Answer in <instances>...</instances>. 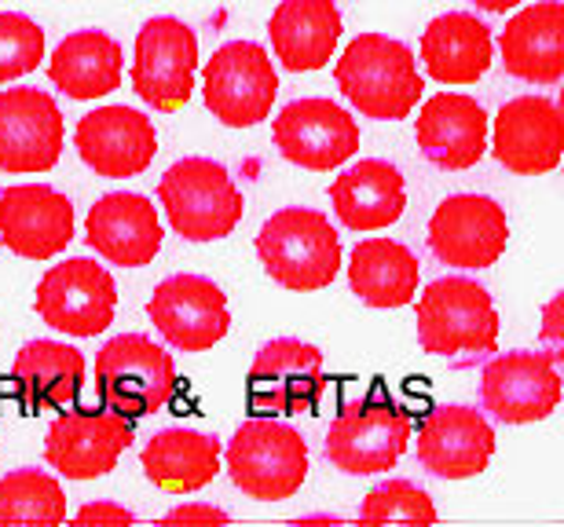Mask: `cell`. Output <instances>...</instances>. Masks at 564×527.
I'll use <instances>...</instances> for the list:
<instances>
[{
	"mask_svg": "<svg viewBox=\"0 0 564 527\" xmlns=\"http://www.w3.org/2000/svg\"><path fill=\"white\" fill-rule=\"evenodd\" d=\"M250 399L257 410L293 414L312 407L323 388V352L308 341H268L250 363Z\"/></svg>",
	"mask_w": 564,
	"mask_h": 527,
	"instance_id": "7402d4cb",
	"label": "cell"
},
{
	"mask_svg": "<svg viewBox=\"0 0 564 527\" xmlns=\"http://www.w3.org/2000/svg\"><path fill=\"white\" fill-rule=\"evenodd\" d=\"M198 37L173 15H154L137 33V59H132V92L151 110L173 114L187 107L195 92Z\"/></svg>",
	"mask_w": 564,
	"mask_h": 527,
	"instance_id": "ba28073f",
	"label": "cell"
},
{
	"mask_svg": "<svg viewBox=\"0 0 564 527\" xmlns=\"http://www.w3.org/2000/svg\"><path fill=\"white\" fill-rule=\"evenodd\" d=\"M74 147L96 176H140L158 154L154 121L132 107H99L74 129Z\"/></svg>",
	"mask_w": 564,
	"mask_h": 527,
	"instance_id": "ac0fdd59",
	"label": "cell"
},
{
	"mask_svg": "<svg viewBox=\"0 0 564 527\" xmlns=\"http://www.w3.org/2000/svg\"><path fill=\"white\" fill-rule=\"evenodd\" d=\"M0 242L22 261H52L74 242V201L44 184L0 195Z\"/></svg>",
	"mask_w": 564,
	"mask_h": 527,
	"instance_id": "e0dca14e",
	"label": "cell"
},
{
	"mask_svg": "<svg viewBox=\"0 0 564 527\" xmlns=\"http://www.w3.org/2000/svg\"><path fill=\"white\" fill-rule=\"evenodd\" d=\"M74 524L77 527H88V524H110V527H129L137 524V513L126 509V506H115V502H88L85 509L74 513Z\"/></svg>",
	"mask_w": 564,
	"mask_h": 527,
	"instance_id": "e575fe53",
	"label": "cell"
},
{
	"mask_svg": "<svg viewBox=\"0 0 564 527\" xmlns=\"http://www.w3.org/2000/svg\"><path fill=\"white\" fill-rule=\"evenodd\" d=\"M88 245L118 267H143L162 250V220L154 212V201L132 190L104 195L88 209L85 220Z\"/></svg>",
	"mask_w": 564,
	"mask_h": 527,
	"instance_id": "44dd1931",
	"label": "cell"
},
{
	"mask_svg": "<svg viewBox=\"0 0 564 527\" xmlns=\"http://www.w3.org/2000/svg\"><path fill=\"white\" fill-rule=\"evenodd\" d=\"M499 341V311L473 278H436L419 297V344L429 355H484Z\"/></svg>",
	"mask_w": 564,
	"mask_h": 527,
	"instance_id": "277c9868",
	"label": "cell"
},
{
	"mask_svg": "<svg viewBox=\"0 0 564 527\" xmlns=\"http://www.w3.org/2000/svg\"><path fill=\"white\" fill-rule=\"evenodd\" d=\"M66 520V495L59 480L41 469H15L0 476V527L11 524H37L55 527Z\"/></svg>",
	"mask_w": 564,
	"mask_h": 527,
	"instance_id": "1f68e13d",
	"label": "cell"
},
{
	"mask_svg": "<svg viewBox=\"0 0 564 527\" xmlns=\"http://www.w3.org/2000/svg\"><path fill=\"white\" fill-rule=\"evenodd\" d=\"M63 114L41 88L0 92V169L11 176L44 173L63 154Z\"/></svg>",
	"mask_w": 564,
	"mask_h": 527,
	"instance_id": "2e32d148",
	"label": "cell"
},
{
	"mask_svg": "<svg viewBox=\"0 0 564 527\" xmlns=\"http://www.w3.org/2000/svg\"><path fill=\"white\" fill-rule=\"evenodd\" d=\"M169 223L187 242H217L239 228L242 195L220 162L213 158H184L158 184Z\"/></svg>",
	"mask_w": 564,
	"mask_h": 527,
	"instance_id": "5b68a950",
	"label": "cell"
},
{
	"mask_svg": "<svg viewBox=\"0 0 564 527\" xmlns=\"http://www.w3.org/2000/svg\"><path fill=\"white\" fill-rule=\"evenodd\" d=\"M85 377V355L63 341H30L15 352L11 363V385L26 403H52L66 407L74 392L82 388Z\"/></svg>",
	"mask_w": 564,
	"mask_h": 527,
	"instance_id": "4dcf8cb0",
	"label": "cell"
},
{
	"mask_svg": "<svg viewBox=\"0 0 564 527\" xmlns=\"http://www.w3.org/2000/svg\"><path fill=\"white\" fill-rule=\"evenodd\" d=\"M272 136L282 158L312 173H330L359 151L356 118L319 96L293 99L290 107H282L272 121Z\"/></svg>",
	"mask_w": 564,
	"mask_h": 527,
	"instance_id": "7c38bea8",
	"label": "cell"
},
{
	"mask_svg": "<svg viewBox=\"0 0 564 527\" xmlns=\"http://www.w3.org/2000/svg\"><path fill=\"white\" fill-rule=\"evenodd\" d=\"M337 88L364 118L400 121L425 92L411 48L386 33H359L334 66Z\"/></svg>",
	"mask_w": 564,
	"mask_h": 527,
	"instance_id": "6da1fadb",
	"label": "cell"
},
{
	"mask_svg": "<svg viewBox=\"0 0 564 527\" xmlns=\"http://www.w3.org/2000/svg\"><path fill=\"white\" fill-rule=\"evenodd\" d=\"M257 256L282 289L315 294L341 272V239L319 209L290 206L264 220L257 234Z\"/></svg>",
	"mask_w": 564,
	"mask_h": 527,
	"instance_id": "7a4b0ae2",
	"label": "cell"
},
{
	"mask_svg": "<svg viewBox=\"0 0 564 527\" xmlns=\"http://www.w3.org/2000/svg\"><path fill=\"white\" fill-rule=\"evenodd\" d=\"M44 59V30L19 11H0V85L37 70Z\"/></svg>",
	"mask_w": 564,
	"mask_h": 527,
	"instance_id": "836d02e7",
	"label": "cell"
},
{
	"mask_svg": "<svg viewBox=\"0 0 564 527\" xmlns=\"http://www.w3.org/2000/svg\"><path fill=\"white\" fill-rule=\"evenodd\" d=\"M268 33H272L275 59L286 70H323L341 41V11L334 0H282L268 22Z\"/></svg>",
	"mask_w": 564,
	"mask_h": 527,
	"instance_id": "484cf974",
	"label": "cell"
},
{
	"mask_svg": "<svg viewBox=\"0 0 564 527\" xmlns=\"http://www.w3.org/2000/svg\"><path fill=\"white\" fill-rule=\"evenodd\" d=\"M121 44L104 30H77L63 37L48 59V77L70 99H104L121 85Z\"/></svg>",
	"mask_w": 564,
	"mask_h": 527,
	"instance_id": "f1b7e54d",
	"label": "cell"
},
{
	"mask_svg": "<svg viewBox=\"0 0 564 527\" xmlns=\"http://www.w3.org/2000/svg\"><path fill=\"white\" fill-rule=\"evenodd\" d=\"M480 403L506 425H532L550 418L561 403L557 359L546 352L495 355L480 377Z\"/></svg>",
	"mask_w": 564,
	"mask_h": 527,
	"instance_id": "9a60e30c",
	"label": "cell"
},
{
	"mask_svg": "<svg viewBox=\"0 0 564 527\" xmlns=\"http://www.w3.org/2000/svg\"><path fill=\"white\" fill-rule=\"evenodd\" d=\"M132 447V418L115 407L66 410L48 425L44 458L66 480H96L118 465Z\"/></svg>",
	"mask_w": 564,
	"mask_h": 527,
	"instance_id": "4fadbf2b",
	"label": "cell"
},
{
	"mask_svg": "<svg viewBox=\"0 0 564 527\" xmlns=\"http://www.w3.org/2000/svg\"><path fill=\"white\" fill-rule=\"evenodd\" d=\"M96 381L110 407L129 418H143L173 403L176 363L143 333H121L96 352Z\"/></svg>",
	"mask_w": 564,
	"mask_h": 527,
	"instance_id": "52a82bcc",
	"label": "cell"
},
{
	"mask_svg": "<svg viewBox=\"0 0 564 527\" xmlns=\"http://www.w3.org/2000/svg\"><path fill=\"white\" fill-rule=\"evenodd\" d=\"M162 524H228V513L217 509V506H180V509H169Z\"/></svg>",
	"mask_w": 564,
	"mask_h": 527,
	"instance_id": "d590c367",
	"label": "cell"
},
{
	"mask_svg": "<svg viewBox=\"0 0 564 527\" xmlns=\"http://www.w3.org/2000/svg\"><path fill=\"white\" fill-rule=\"evenodd\" d=\"M231 484L246 498L286 502L308 480V443L293 425L257 414L246 418L224 451Z\"/></svg>",
	"mask_w": 564,
	"mask_h": 527,
	"instance_id": "3957f363",
	"label": "cell"
},
{
	"mask_svg": "<svg viewBox=\"0 0 564 527\" xmlns=\"http://www.w3.org/2000/svg\"><path fill=\"white\" fill-rule=\"evenodd\" d=\"M33 305L52 330L70 333V338H96L115 322L118 289L104 264L88 256H70L48 267V275L37 283Z\"/></svg>",
	"mask_w": 564,
	"mask_h": 527,
	"instance_id": "9c48e42d",
	"label": "cell"
},
{
	"mask_svg": "<svg viewBox=\"0 0 564 527\" xmlns=\"http://www.w3.org/2000/svg\"><path fill=\"white\" fill-rule=\"evenodd\" d=\"M147 316L180 352H209L231 327L224 289L202 275H173L158 283L147 300Z\"/></svg>",
	"mask_w": 564,
	"mask_h": 527,
	"instance_id": "5bb4252c",
	"label": "cell"
},
{
	"mask_svg": "<svg viewBox=\"0 0 564 527\" xmlns=\"http://www.w3.org/2000/svg\"><path fill=\"white\" fill-rule=\"evenodd\" d=\"M414 143L436 169H473L488 151V114L473 96L440 92L419 110Z\"/></svg>",
	"mask_w": 564,
	"mask_h": 527,
	"instance_id": "603a6c76",
	"label": "cell"
},
{
	"mask_svg": "<svg viewBox=\"0 0 564 527\" xmlns=\"http://www.w3.org/2000/svg\"><path fill=\"white\" fill-rule=\"evenodd\" d=\"M414 421L392 403H364L345 410L323 440L326 462L345 476L389 473L408 451Z\"/></svg>",
	"mask_w": 564,
	"mask_h": 527,
	"instance_id": "30bf717a",
	"label": "cell"
},
{
	"mask_svg": "<svg viewBox=\"0 0 564 527\" xmlns=\"http://www.w3.org/2000/svg\"><path fill=\"white\" fill-rule=\"evenodd\" d=\"M297 524H341V517H330V513H315V517H297Z\"/></svg>",
	"mask_w": 564,
	"mask_h": 527,
	"instance_id": "74e56055",
	"label": "cell"
},
{
	"mask_svg": "<svg viewBox=\"0 0 564 527\" xmlns=\"http://www.w3.org/2000/svg\"><path fill=\"white\" fill-rule=\"evenodd\" d=\"M419 256L392 239H364L348 256V286L370 308H403L419 294Z\"/></svg>",
	"mask_w": 564,
	"mask_h": 527,
	"instance_id": "f546056e",
	"label": "cell"
},
{
	"mask_svg": "<svg viewBox=\"0 0 564 527\" xmlns=\"http://www.w3.org/2000/svg\"><path fill=\"white\" fill-rule=\"evenodd\" d=\"M422 63L440 85H473L491 66V33L477 15L447 11L422 33Z\"/></svg>",
	"mask_w": 564,
	"mask_h": 527,
	"instance_id": "83f0119b",
	"label": "cell"
},
{
	"mask_svg": "<svg viewBox=\"0 0 564 527\" xmlns=\"http://www.w3.org/2000/svg\"><path fill=\"white\" fill-rule=\"evenodd\" d=\"M279 74L268 52L253 41H231L213 52L202 74V99L228 129H253L272 114Z\"/></svg>",
	"mask_w": 564,
	"mask_h": 527,
	"instance_id": "8992f818",
	"label": "cell"
},
{
	"mask_svg": "<svg viewBox=\"0 0 564 527\" xmlns=\"http://www.w3.org/2000/svg\"><path fill=\"white\" fill-rule=\"evenodd\" d=\"M491 151L517 176H546L564 151V121L554 99L517 96L495 118Z\"/></svg>",
	"mask_w": 564,
	"mask_h": 527,
	"instance_id": "ffe728a7",
	"label": "cell"
},
{
	"mask_svg": "<svg viewBox=\"0 0 564 527\" xmlns=\"http://www.w3.org/2000/svg\"><path fill=\"white\" fill-rule=\"evenodd\" d=\"M330 206L337 220L352 231H381L397 223L408 209V190H403V176L397 165L367 158L345 169L330 184Z\"/></svg>",
	"mask_w": 564,
	"mask_h": 527,
	"instance_id": "4316f807",
	"label": "cell"
},
{
	"mask_svg": "<svg viewBox=\"0 0 564 527\" xmlns=\"http://www.w3.org/2000/svg\"><path fill=\"white\" fill-rule=\"evenodd\" d=\"M477 8H484V11H499V15H506L510 8H517V4H524V0H473Z\"/></svg>",
	"mask_w": 564,
	"mask_h": 527,
	"instance_id": "8d00e7d4",
	"label": "cell"
},
{
	"mask_svg": "<svg viewBox=\"0 0 564 527\" xmlns=\"http://www.w3.org/2000/svg\"><path fill=\"white\" fill-rule=\"evenodd\" d=\"M220 440L213 432L187 429V425H169L147 440L140 465L143 476L158 491L169 495H191L213 484L220 473Z\"/></svg>",
	"mask_w": 564,
	"mask_h": 527,
	"instance_id": "d4e9b609",
	"label": "cell"
},
{
	"mask_svg": "<svg viewBox=\"0 0 564 527\" xmlns=\"http://www.w3.org/2000/svg\"><path fill=\"white\" fill-rule=\"evenodd\" d=\"M510 245V220L488 195H451L429 220V250L436 261L462 272L499 264Z\"/></svg>",
	"mask_w": 564,
	"mask_h": 527,
	"instance_id": "8fae6325",
	"label": "cell"
},
{
	"mask_svg": "<svg viewBox=\"0 0 564 527\" xmlns=\"http://www.w3.org/2000/svg\"><path fill=\"white\" fill-rule=\"evenodd\" d=\"M495 429L466 403H444L429 410L419 429V462L440 480H469L491 465Z\"/></svg>",
	"mask_w": 564,
	"mask_h": 527,
	"instance_id": "d6986e66",
	"label": "cell"
},
{
	"mask_svg": "<svg viewBox=\"0 0 564 527\" xmlns=\"http://www.w3.org/2000/svg\"><path fill=\"white\" fill-rule=\"evenodd\" d=\"M506 74L528 85H557L564 77V4L539 0L506 22L499 37Z\"/></svg>",
	"mask_w": 564,
	"mask_h": 527,
	"instance_id": "cb8c5ba5",
	"label": "cell"
},
{
	"mask_svg": "<svg viewBox=\"0 0 564 527\" xmlns=\"http://www.w3.org/2000/svg\"><path fill=\"white\" fill-rule=\"evenodd\" d=\"M364 524H436V506L411 480H386L359 502Z\"/></svg>",
	"mask_w": 564,
	"mask_h": 527,
	"instance_id": "d6a6232c",
	"label": "cell"
}]
</instances>
